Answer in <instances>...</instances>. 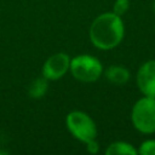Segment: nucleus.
<instances>
[{"label": "nucleus", "instance_id": "2", "mask_svg": "<svg viewBox=\"0 0 155 155\" xmlns=\"http://www.w3.org/2000/svg\"><path fill=\"white\" fill-rule=\"evenodd\" d=\"M132 122L143 133L155 132V98L145 97L139 99L132 109Z\"/></svg>", "mask_w": 155, "mask_h": 155}, {"label": "nucleus", "instance_id": "1", "mask_svg": "<svg viewBox=\"0 0 155 155\" xmlns=\"http://www.w3.org/2000/svg\"><path fill=\"white\" fill-rule=\"evenodd\" d=\"M90 36L94 46L102 50L115 47L124 36V24L120 16L103 13L98 16L90 29Z\"/></svg>", "mask_w": 155, "mask_h": 155}, {"label": "nucleus", "instance_id": "13", "mask_svg": "<svg viewBox=\"0 0 155 155\" xmlns=\"http://www.w3.org/2000/svg\"><path fill=\"white\" fill-rule=\"evenodd\" d=\"M154 11H155V0H154Z\"/></svg>", "mask_w": 155, "mask_h": 155}, {"label": "nucleus", "instance_id": "11", "mask_svg": "<svg viewBox=\"0 0 155 155\" xmlns=\"http://www.w3.org/2000/svg\"><path fill=\"white\" fill-rule=\"evenodd\" d=\"M128 6H130L128 0H116L114 4V13L121 16L128 10Z\"/></svg>", "mask_w": 155, "mask_h": 155}, {"label": "nucleus", "instance_id": "9", "mask_svg": "<svg viewBox=\"0 0 155 155\" xmlns=\"http://www.w3.org/2000/svg\"><path fill=\"white\" fill-rule=\"evenodd\" d=\"M46 78H36L29 86V94L33 98H41L47 91V82Z\"/></svg>", "mask_w": 155, "mask_h": 155}, {"label": "nucleus", "instance_id": "12", "mask_svg": "<svg viewBox=\"0 0 155 155\" xmlns=\"http://www.w3.org/2000/svg\"><path fill=\"white\" fill-rule=\"evenodd\" d=\"M87 150H88L90 153H92V154H94V153L98 151V144L94 142V139L87 143Z\"/></svg>", "mask_w": 155, "mask_h": 155}, {"label": "nucleus", "instance_id": "8", "mask_svg": "<svg viewBox=\"0 0 155 155\" xmlns=\"http://www.w3.org/2000/svg\"><path fill=\"white\" fill-rule=\"evenodd\" d=\"M107 155H136L137 150L128 143L125 142H115L109 145V148L105 150Z\"/></svg>", "mask_w": 155, "mask_h": 155}, {"label": "nucleus", "instance_id": "5", "mask_svg": "<svg viewBox=\"0 0 155 155\" xmlns=\"http://www.w3.org/2000/svg\"><path fill=\"white\" fill-rule=\"evenodd\" d=\"M69 65L70 61L65 53H56L45 62L42 68V75L47 80H57L65 74Z\"/></svg>", "mask_w": 155, "mask_h": 155}, {"label": "nucleus", "instance_id": "7", "mask_svg": "<svg viewBox=\"0 0 155 155\" xmlns=\"http://www.w3.org/2000/svg\"><path fill=\"white\" fill-rule=\"evenodd\" d=\"M105 76L109 81H111L113 84L116 85H122L125 82H127L128 78H130V73L125 67L121 65H111L108 68Z\"/></svg>", "mask_w": 155, "mask_h": 155}, {"label": "nucleus", "instance_id": "6", "mask_svg": "<svg viewBox=\"0 0 155 155\" xmlns=\"http://www.w3.org/2000/svg\"><path fill=\"white\" fill-rule=\"evenodd\" d=\"M137 84L147 97L155 98V61H149L139 68Z\"/></svg>", "mask_w": 155, "mask_h": 155}, {"label": "nucleus", "instance_id": "10", "mask_svg": "<svg viewBox=\"0 0 155 155\" xmlns=\"http://www.w3.org/2000/svg\"><path fill=\"white\" fill-rule=\"evenodd\" d=\"M139 153L142 155H155V140H145L140 145Z\"/></svg>", "mask_w": 155, "mask_h": 155}, {"label": "nucleus", "instance_id": "3", "mask_svg": "<svg viewBox=\"0 0 155 155\" xmlns=\"http://www.w3.org/2000/svg\"><path fill=\"white\" fill-rule=\"evenodd\" d=\"M67 126L75 138L80 139L85 143L93 140L97 136V130H96L94 122L87 114H85L82 111L70 113L67 116Z\"/></svg>", "mask_w": 155, "mask_h": 155}, {"label": "nucleus", "instance_id": "4", "mask_svg": "<svg viewBox=\"0 0 155 155\" xmlns=\"http://www.w3.org/2000/svg\"><path fill=\"white\" fill-rule=\"evenodd\" d=\"M70 69L73 75L81 81L91 82L96 81L102 74V64L93 56L82 54L71 59Z\"/></svg>", "mask_w": 155, "mask_h": 155}]
</instances>
